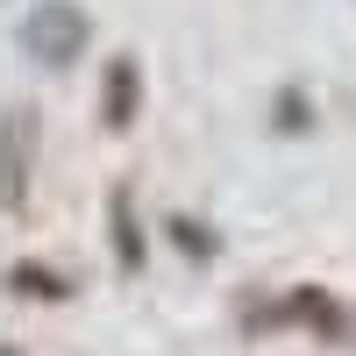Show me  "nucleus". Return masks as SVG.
I'll list each match as a JSON object with an SVG mask.
<instances>
[{
  "label": "nucleus",
  "mask_w": 356,
  "mask_h": 356,
  "mask_svg": "<svg viewBox=\"0 0 356 356\" xmlns=\"http://www.w3.org/2000/svg\"><path fill=\"white\" fill-rule=\"evenodd\" d=\"M114 243H122V264H143V235L129 221V193H114Z\"/></svg>",
  "instance_id": "39448f33"
},
{
  "label": "nucleus",
  "mask_w": 356,
  "mask_h": 356,
  "mask_svg": "<svg viewBox=\"0 0 356 356\" xmlns=\"http://www.w3.org/2000/svg\"><path fill=\"white\" fill-rule=\"evenodd\" d=\"M8 207H22L29 193V107H8V178H0Z\"/></svg>",
  "instance_id": "f03ea898"
},
{
  "label": "nucleus",
  "mask_w": 356,
  "mask_h": 356,
  "mask_svg": "<svg viewBox=\"0 0 356 356\" xmlns=\"http://www.w3.org/2000/svg\"><path fill=\"white\" fill-rule=\"evenodd\" d=\"M22 43H29L36 65H79L86 43H93V22H86L79 0H36L29 22H22Z\"/></svg>",
  "instance_id": "f257e3e1"
},
{
  "label": "nucleus",
  "mask_w": 356,
  "mask_h": 356,
  "mask_svg": "<svg viewBox=\"0 0 356 356\" xmlns=\"http://www.w3.org/2000/svg\"><path fill=\"white\" fill-rule=\"evenodd\" d=\"M107 129H129L136 122V65H129V57H114V65H107Z\"/></svg>",
  "instance_id": "7ed1b4c3"
},
{
  "label": "nucleus",
  "mask_w": 356,
  "mask_h": 356,
  "mask_svg": "<svg viewBox=\"0 0 356 356\" xmlns=\"http://www.w3.org/2000/svg\"><path fill=\"white\" fill-rule=\"evenodd\" d=\"M8 285L22 292V300H65V278H57V271H43V264H15V271H8Z\"/></svg>",
  "instance_id": "20e7f679"
},
{
  "label": "nucleus",
  "mask_w": 356,
  "mask_h": 356,
  "mask_svg": "<svg viewBox=\"0 0 356 356\" xmlns=\"http://www.w3.org/2000/svg\"><path fill=\"white\" fill-rule=\"evenodd\" d=\"M8 356H22V349H8Z\"/></svg>",
  "instance_id": "423d86ee"
}]
</instances>
